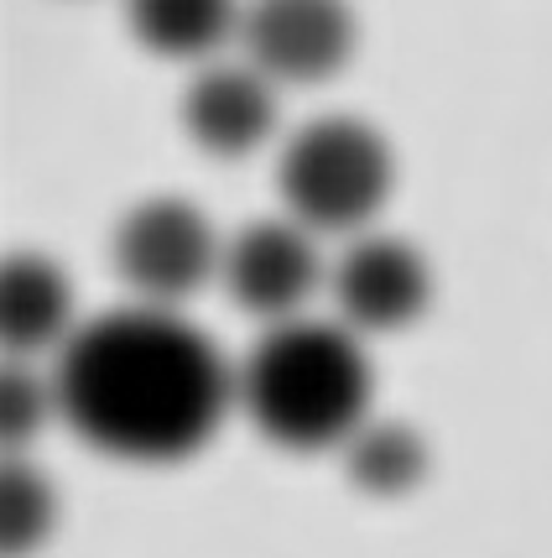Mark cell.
Listing matches in <instances>:
<instances>
[{
	"instance_id": "cell-3",
	"label": "cell",
	"mask_w": 552,
	"mask_h": 558,
	"mask_svg": "<svg viewBox=\"0 0 552 558\" xmlns=\"http://www.w3.org/2000/svg\"><path fill=\"white\" fill-rule=\"evenodd\" d=\"M391 146L355 116H323L303 125L277 162L287 215L308 230H360L391 198Z\"/></svg>"
},
{
	"instance_id": "cell-1",
	"label": "cell",
	"mask_w": 552,
	"mask_h": 558,
	"mask_svg": "<svg viewBox=\"0 0 552 558\" xmlns=\"http://www.w3.org/2000/svg\"><path fill=\"white\" fill-rule=\"evenodd\" d=\"M52 391L84 444L115 460L168 464L209 444L230 402H241V376L177 308L136 298L73 329Z\"/></svg>"
},
{
	"instance_id": "cell-6",
	"label": "cell",
	"mask_w": 552,
	"mask_h": 558,
	"mask_svg": "<svg viewBox=\"0 0 552 558\" xmlns=\"http://www.w3.org/2000/svg\"><path fill=\"white\" fill-rule=\"evenodd\" d=\"M312 235L318 230H308L303 219H250L224 241L219 277L245 314L271 324L303 314V303L323 282V256Z\"/></svg>"
},
{
	"instance_id": "cell-12",
	"label": "cell",
	"mask_w": 552,
	"mask_h": 558,
	"mask_svg": "<svg viewBox=\"0 0 552 558\" xmlns=\"http://www.w3.org/2000/svg\"><path fill=\"white\" fill-rule=\"evenodd\" d=\"M52 522V490L37 470L5 464V554H26Z\"/></svg>"
},
{
	"instance_id": "cell-9",
	"label": "cell",
	"mask_w": 552,
	"mask_h": 558,
	"mask_svg": "<svg viewBox=\"0 0 552 558\" xmlns=\"http://www.w3.org/2000/svg\"><path fill=\"white\" fill-rule=\"evenodd\" d=\"M5 344L11 350H48L69 344L73 335V288L63 267L42 256H11L5 262Z\"/></svg>"
},
{
	"instance_id": "cell-2",
	"label": "cell",
	"mask_w": 552,
	"mask_h": 558,
	"mask_svg": "<svg viewBox=\"0 0 552 558\" xmlns=\"http://www.w3.org/2000/svg\"><path fill=\"white\" fill-rule=\"evenodd\" d=\"M241 402L271 444L282 449H329L365 423L370 408V361L355 329L282 318L241 365Z\"/></svg>"
},
{
	"instance_id": "cell-5",
	"label": "cell",
	"mask_w": 552,
	"mask_h": 558,
	"mask_svg": "<svg viewBox=\"0 0 552 558\" xmlns=\"http://www.w3.org/2000/svg\"><path fill=\"white\" fill-rule=\"evenodd\" d=\"M245 63L271 84H318L334 78L355 52L349 0H250L241 16Z\"/></svg>"
},
{
	"instance_id": "cell-4",
	"label": "cell",
	"mask_w": 552,
	"mask_h": 558,
	"mask_svg": "<svg viewBox=\"0 0 552 558\" xmlns=\"http://www.w3.org/2000/svg\"><path fill=\"white\" fill-rule=\"evenodd\" d=\"M219 262L224 241L188 198H146L115 230V271L142 303L177 308L209 277H219Z\"/></svg>"
},
{
	"instance_id": "cell-8",
	"label": "cell",
	"mask_w": 552,
	"mask_h": 558,
	"mask_svg": "<svg viewBox=\"0 0 552 558\" xmlns=\"http://www.w3.org/2000/svg\"><path fill=\"white\" fill-rule=\"evenodd\" d=\"M183 125L204 151L245 157L277 131V84L256 63H219L188 84Z\"/></svg>"
},
{
	"instance_id": "cell-11",
	"label": "cell",
	"mask_w": 552,
	"mask_h": 558,
	"mask_svg": "<svg viewBox=\"0 0 552 558\" xmlns=\"http://www.w3.org/2000/svg\"><path fill=\"white\" fill-rule=\"evenodd\" d=\"M344 454H349V475L376 496H396V490L417 486L422 470H428V449L407 423H370L365 417L360 428L344 438Z\"/></svg>"
},
{
	"instance_id": "cell-13",
	"label": "cell",
	"mask_w": 552,
	"mask_h": 558,
	"mask_svg": "<svg viewBox=\"0 0 552 558\" xmlns=\"http://www.w3.org/2000/svg\"><path fill=\"white\" fill-rule=\"evenodd\" d=\"M48 402L58 408V391H48L37 376H26V371H5V438L32 434Z\"/></svg>"
},
{
	"instance_id": "cell-10",
	"label": "cell",
	"mask_w": 552,
	"mask_h": 558,
	"mask_svg": "<svg viewBox=\"0 0 552 558\" xmlns=\"http://www.w3.org/2000/svg\"><path fill=\"white\" fill-rule=\"evenodd\" d=\"M235 0H125V22L162 58H209L224 37H241Z\"/></svg>"
},
{
	"instance_id": "cell-7",
	"label": "cell",
	"mask_w": 552,
	"mask_h": 558,
	"mask_svg": "<svg viewBox=\"0 0 552 558\" xmlns=\"http://www.w3.org/2000/svg\"><path fill=\"white\" fill-rule=\"evenodd\" d=\"M334 308L349 329L365 335H391L407 329L412 318L428 308L432 277L428 262L396 235H360L329 271Z\"/></svg>"
}]
</instances>
